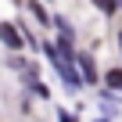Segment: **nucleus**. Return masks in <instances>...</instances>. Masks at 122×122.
<instances>
[{"label":"nucleus","instance_id":"nucleus-1","mask_svg":"<svg viewBox=\"0 0 122 122\" xmlns=\"http://www.w3.org/2000/svg\"><path fill=\"white\" fill-rule=\"evenodd\" d=\"M0 43H4L7 50H22V47H29V43H25V32H22L18 25H11V22H0Z\"/></svg>","mask_w":122,"mask_h":122},{"label":"nucleus","instance_id":"nucleus-2","mask_svg":"<svg viewBox=\"0 0 122 122\" xmlns=\"http://www.w3.org/2000/svg\"><path fill=\"white\" fill-rule=\"evenodd\" d=\"M76 68H79L83 83H97V79H101V76H97V61H93V54H86V50L76 54Z\"/></svg>","mask_w":122,"mask_h":122},{"label":"nucleus","instance_id":"nucleus-6","mask_svg":"<svg viewBox=\"0 0 122 122\" xmlns=\"http://www.w3.org/2000/svg\"><path fill=\"white\" fill-rule=\"evenodd\" d=\"M61 122H76V118H72V115H68V111H61Z\"/></svg>","mask_w":122,"mask_h":122},{"label":"nucleus","instance_id":"nucleus-3","mask_svg":"<svg viewBox=\"0 0 122 122\" xmlns=\"http://www.w3.org/2000/svg\"><path fill=\"white\" fill-rule=\"evenodd\" d=\"M104 86L111 93H122V68H108L104 72Z\"/></svg>","mask_w":122,"mask_h":122},{"label":"nucleus","instance_id":"nucleus-8","mask_svg":"<svg viewBox=\"0 0 122 122\" xmlns=\"http://www.w3.org/2000/svg\"><path fill=\"white\" fill-rule=\"evenodd\" d=\"M97 122H108V118H97Z\"/></svg>","mask_w":122,"mask_h":122},{"label":"nucleus","instance_id":"nucleus-4","mask_svg":"<svg viewBox=\"0 0 122 122\" xmlns=\"http://www.w3.org/2000/svg\"><path fill=\"white\" fill-rule=\"evenodd\" d=\"M90 4H93V7L101 11V15H108V18H111V15H115V11L122 7V0H90Z\"/></svg>","mask_w":122,"mask_h":122},{"label":"nucleus","instance_id":"nucleus-7","mask_svg":"<svg viewBox=\"0 0 122 122\" xmlns=\"http://www.w3.org/2000/svg\"><path fill=\"white\" fill-rule=\"evenodd\" d=\"M118 47H122V32H118Z\"/></svg>","mask_w":122,"mask_h":122},{"label":"nucleus","instance_id":"nucleus-5","mask_svg":"<svg viewBox=\"0 0 122 122\" xmlns=\"http://www.w3.org/2000/svg\"><path fill=\"white\" fill-rule=\"evenodd\" d=\"M29 11L36 15V22H40V25H50V22H54V18H47V11L40 7V0H29Z\"/></svg>","mask_w":122,"mask_h":122}]
</instances>
